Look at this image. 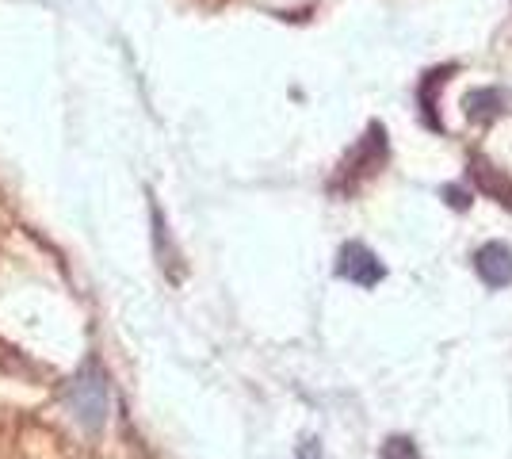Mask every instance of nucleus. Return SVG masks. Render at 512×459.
Here are the masks:
<instances>
[{"label":"nucleus","instance_id":"f257e3e1","mask_svg":"<svg viewBox=\"0 0 512 459\" xmlns=\"http://www.w3.org/2000/svg\"><path fill=\"white\" fill-rule=\"evenodd\" d=\"M65 402L73 406L77 421L88 433H100L107 425V406H111V391H107V375L96 364H85L73 375V383L65 387Z\"/></svg>","mask_w":512,"mask_h":459},{"label":"nucleus","instance_id":"f03ea898","mask_svg":"<svg viewBox=\"0 0 512 459\" xmlns=\"http://www.w3.org/2000/svg\"><path fill=\"white\" fill-rule=\"evenodd\" d=\"M386 153H390V146H386V131L379 127V123H371L367 134L356 142V150L344 157L341 176H337L333 192H352V188H360V180L375 176L386 165Z\"/></svg>","mask_w":512,"mask_h":459},{"label":"nucleus","instance_id":"7ed1b4c3","mask_svg":"<svg viewBox=\"0 0 512 459\" xmlns=\"http://www.w3.org/2000/svg\"><path fill=\"white\" fill-rule=\"evenodd\" d=\"M12 459H69V448L65 440L50 429V425H39V421H23L20 437H16V452Z\"/></svg>","mask_w":512,"mask_h":459},{"label":"nucleus","instance_id":"20e7f679","mask_svg":"<svg viewBox=\"0 0 512 459\" xmlns=\"http://www.w3.org/2000/svg\"><path fill=\"white\" fill-rule=\"evenodd\" d=\"M337 272H341L344 280H352V284H360V287H375L386 276L383 261H379L367 245H360V241H348V245L341 249Z\"/></svg>","mask_w":512,"mask_h":459},{"label":"nucleus","instance_id":"39448f33","mask_svg":"<svg viewBox=\"0 0 512 459\" xmlns=\"http://www.w3.org/2000/svg\"><path fill=\"white\" fill-rule=\"evenodd\" d=\"M474 268H478V276L490 287L512 284V249L501 245V241H490V245H482L474 253Z\"/></svg>","mask_w":512,"mask_h":459},{"label":"nucleus","instance_id":"423d86ee","mask_svg":"<svg viewBox=\"0 0 512 459\" xmlns=\"http://www.w3.org/2000/svg\"><path fill=\"white\" fill-rule=\"evenodd\" d=\"M470 180L478 184V192H486L490 199H497L501 207L512 211V180L505 173H497L486 157H474L470 161Z\"/></svg>","mask_w":512,"mask_h":459},{"label":"nucleus","instance_id":"0eeeda50","mask_svg":"<svg viewBox=\"0 0 512 459\" xmlns=\"http://www.w3.org/2000/svg\"><path fill=\"white\" fill-rule=\"evenodd\" d=\"M459 66H440L432 69V73H425V81L417 85V104H421V111H425V123L432 127V131H440V119H436V104H440V85H448V77L455 73Z\"/></svg>","mask_w":512,"mask_h":459},{"label":"nucleus","instance_id":"6e6552de","mask_svg":"<svg viewBox=\"0 0 512 459\" xmlns=\"http://www.w3.org/2000/svg\"><path fill=\"white\" fill-rule=\"evenodd\" d=\"M153 241H157V261H161V268L169 272L172 280H180V276H184V264H180V253L172 249L169 222L161 219V211H157V203H153Z\"/></svg>","mask_w":512,"mask_h":459},{"label":"nucleus","instance_id":"1a4fd4ad","mask_svg":"<svg viewBox=\"0 0 512 459\" xmlns=\"http://www.w3.org/2000/svg\"><path fill=\"white\" fill-rule=\"evenodd\" d=\"M463 108H467L470 119H478V123H493L501 108H505V96L497 92V88H478V92H470L467 100H463Z\"/></svg>","mask_w":512,"mask_h":459},{"label":"nucleus","instance_id":"9d476101","mask_svg":"<svg viewBox=\"0 0 512 459\" xmlns=\"http://www.w3.org/2000/svg\"><path fill=\"white\" fill-rule=\"evenodd\" d=\"M379 459H421V452H417V444L409 437H390L383 444Z\"/></svg>","mask_w":512,"mask_h":459},{"label":"nucleus","instance_id":"9b49d317","mask_svg":"<svg viewBox=\"0 0 512 459\" xmlns=\"http://www.w3.org/2000/svg\"><path fill=\"white\" fill-rule=\"evenodd\" d=\"M299 459H325V456H321V448H318V440H302Z\"/></svg>","mask_w":512,"mask_h":459},{"label":"nucleus","instance_id":"f8f14e48","mask_svg":"<svg viewBox=\"0 0 512 459\" xmlns=\"http://www.w3.org/2000/svg\"><path fill=\"white\" fill-rule=\"evenodd\" d=\"M444 199H451L455 207H467V196H463L459 188H444Z\"/></svg>","mask_w":512,"mask_h":459}]
</instances>
